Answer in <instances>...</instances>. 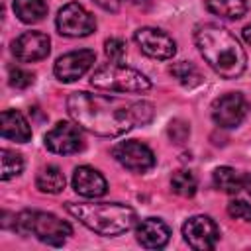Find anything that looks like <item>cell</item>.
<instances>
[{
  "label": "cell",
  "instance_id": "cell-1",
  "mask_svg": "<svg viewBox=\"0 0 251 251\" xmlns=\"http://www.w3.org/2000/svg\"><path fill=\"white\" fill-rule=\"evenodd\" d=\"M67 112L82 129L100 137H120L133 126L153 120V104L145 100L126 102L118 96L73 92L67 98Z\"/></svg>",
  "mask_w": 251,
  "mask_h": 251
},
{
  "label": "cell",
  "instance_id": "cell-2",
  "mask_svg": "<svg viewBox=\"0 0 251 251\" xmlns=\"http://www.w3.org/2000/svg\"><path fill=\"white\" fill-rule=\"evenodd\" d=\"M194 41L208 67L222 78H237L245 71L247 55L229 29L218 24H202L194 29Z\"/></svg>",
  "mask_w": 251,
  "mask_h": 251
},
{
  "label": "cell",
  "instance_id": "cell-3",
  "mask_svg": "<svg viewBox=\"0 0 251 251\" xmlns=\"http://www.w3.org/2000/svg\"><path fill=\"white\" fill-rule=\"evenodd\" d=\"M65 210L102 237H118L137 224L135 210L120 202H67Z\"/></svg>",
  "mask_w": 251,
  "mask_h": 251
},
{
  "label": "cell",
  "instance_id": "cell-4",
  "mask_svg": "<svg viewBox=\"0 0 251 251\" xmlns=\"http://www.w3.org/2000/svg\"><path fill=\"white\" fill-rule=\"evenodd\" d=\"M22 235H35L41 243L61 247L71 235L73 227L69 222L57 218L49 212L39 210H24L18 216H14V227Z\"/></svg>",
  "mask_w": 251,
  "mask_h": 251
},
{
  "label": "cell",
  "instance_id": "cell-5",
  "mask_svg": "<svg viewBox=\"0 0 251 251\" xmlns=\"http://www.w3.org/2000/svg\"><path fill=\"white\" fill-rule=\"evenodd\" d=\"M90 84L94 88L108 92H135V94L147 92L151 88V80L143 73L114 61L98 67L90 76Z\"/></svg>",
  "mask_w": 251,
  "mask_h": 251
},
{
  "label": "cell",
  "instance_id": "cell-6",
  "mask_svg": "<svg viewBox=\"0 0 251 251\" xmlns=\"http://www.w3.org/2000/svg\"><path fill=\"white\" fill-rule=\"evenodd\" d=\"M55 25L65 37H86L96 29V20L82 4L69 2L57 12Z\"/></svg>",
  "mask_w": 251,
  "mask_h": 251
},
{
  "label": "cell",
  "instance_id": "cell-7",
  "mask_svg": "<svg viewBox=\"0 0 251 251\" xmlns=\"http://www.w3.org/2000/svg\"><path fill=\"white\" fill-rule=\"evenodd\" d=\"M212 120L220 127H237L249 114V102L241 92H227L212 102Z\"/></svg>",
  "mask_w": 251,
  "mask_h": 251
},
{
  "label": "cell",
  "instance_id": "cell-8",
  "mask_svg": "<svg viewBox=\"0 0 251 251\" xmlns=\"http://www.w3.org/2000/svg\"><path fill=\"white\" fill-rule=\"evenodd\" d=\"M133 39L135 43L139 45L141 53H145L147 57L151 59H159V61H167V59H173L175 53H176V43L175 39L159 29V27H151V25H145V27H139L135 33H133Z\"/></svg>",
  "mask_w": 251,
  "mask_h": 251
},
{
  "label": "cell",
  "instance_id": "cell-9",
  "mask_svg": "<svg viewBox=\"0 0 251 251\" xmlns=\"http://www.w3.org/2000/svg\"><path fill=\"white\" fill-rule=\"evenodd\" d=\"M82 127L71 122H57L53 129H49L43 137L45 147L51 153L57 155H71V153H78L84 147V137H82Z\"/></svg>",
  "mask_w": 251,
  "mask_h": 251
},
{
  "label": "cell",
  "instance_id": "cell-10",
  "mask_svg": "<svg viewBox=\"0 0 251 251\" xmlns=\"http://www.w3.org/2000/svg\"><path fill=\"white\" fill-rule=\"evenodd\" d=\"M184 241L196 251L214 249L220 239V227L210 216H192L182 226Z\"/></svg>",
  "mask_w": 251,
  "mask_h": 251
},
{
  "label": "cell",
  "instance_id": "cell-11",
  "mask_svg": "<svg viewBox=\"0 0 251 251\" xmlns=\"http://www.w3.org/2000/svg\"><path fill=\"white\" fill-rule=\"evenodd\" d=\"M112 155H114V159L122 167H126L131 173H147L149 169L155 167V155H153V151L145 143L135 141V139L122 141V143L114 145Z\"/></svg>",
  "mask_w": 251,
  "mask_h": 251
},
{
  "label": "cell",
  "instance_id": "cell-12",
  "mask_svg": "<svg viewBox=\"0 0 251 251\" xmlns=\"http://www.w3.org/2000/svg\"><path fill=\"white\" fill-rule=\"evenodd\" d=\"M94 61H96V53L92 49H78L61 55L55 61L53 71L61 82H75L86 75V71L94 65Z\"/></svg>",
  "mask_w": 251,
  "mask_h": 251
},
{
  "label": "cell",
  "instance_id": "cell-13",
  "mask_svg": "<svg viewBox=\"0 0 251 251\" xmlns=\"http://www.w3.org/2000/svg\"><path fill=\"white\" fill-rule=\"evenodd\" d=\"M51 39L41 31H25L12 41V53L22 63H35L49 55Z\"/></svg>",
  "mask_w": 251,
  "mask_h": 251
},
{
  "label": "cell",
  "instance_id": "cell-14",
  "mask_svg": "<svg viewBox=\"0 0 251 251\" xmlns=\"http://www.w3.org/2000/svg\"><path fill=\"white\" fill-rule=\"evenodd\" d=\"M135 239L145 249H161L171 239V229L161 218H145L135 224Z\"/></svg>",
  "mask_w": 251,
  "mask_h": 251
},
{
  "label": "cell",
  "instance_id": "cell-15",
  "mask_svg": "<svg viewBox=\"0 0 251 251\" xmlns=\"http://www.w3.org/2000/svg\"><path fill=\"white\" fill-rule=\"evenodd\" d=\"M73 188L76 194L84 198H100L108 192V182L100 171L88 165H82V167H76L73 173Z\"/></svg>",
  "mask_w": 251,
  "mask_h": 251
},
{
  "label": "cell",
  "instance_id": "cell-16",
  "mask_svg": "<svg viewBox=\"0 0 251 251\" xmlns=\"http://www.w3.org/2000/svg\"><path fill=\"white\" fill-rule=\"evenodd\" d=\"M0 131L4 139H12L16 143H27L31 139V127L22 112L4 110L0 116Z\"/></svg>",
  "mask_w": 251,
  "mask_h": 251
},
{
  "label": "cell",
  "instance_id": "cell-17",
  "mask_svg": "<svg viewBox=\"0 0 251 251\" xmlns=\"http://www.w3.org/2000/svg\"><path fill=\"white\" fill-rule=\"evenodd\" d=\"M210 14L224 20H239L247 12V0H204Z\"/></svg>",
  "mask_w": 251,
  "mask_h": 251
},
{
  "label": "cell",
  "instance_id": "cell-18",
  "mask_svg": "<svg viewBox=\"0 0 251 251\" xmlns=\"http://www.w3.org/2000/svg\"><path fill=\"white\" fill-rule=\"evenodd\" d=\"M214 186L226 194H237L243 190V175L233 167H218L212 175Z\"/></svg>",
  "mask_w": 251,
  "mask_h": 251
},
{
  "label": "cell",
  "instance_id": "cell-19",
  "mask_svg": "<svg viewBox=\"0 0 251 251\" xmlns=\"http://www.w3.org/2000/svg\"><path fill=\"white\" fill-rule=\"evenodd\" d=\"M14 14L24 24H37L47 16L45 0H14Z\"/></svg>",
  "mask_w": 251,
  "mask_h": 251
},
{
  "label": "cell",
  "instance_id": "cell-20",
  "mask_svg": "<svg viewBox=\"0 0 251 251\" xmlns=\"http://www.w3.org/2000/svg\"><path fill=\"white\" fill-rule=\"evenodd\" d=\"M35 186H37L41 192L59 194V192L65 188V175L61 173L59 167L47 165V167H43V169L37 173V176H35Z\"/></svg>",
  "mask_w": 251,
  "mask_h": 251
},
{
  "label": "cell",
  "instance_id": "cell-21",
  "mask_svg": "<svg viewBox=\"0 0 251 251\" xmlns=\"http://www.w3.org/2000/svg\"><path fill=\"white\" fill-rule=\"evenodd\" d=\"M169 73H171V76H173L178 84H182V86H186V88L198 86V84L202 82V75H200L198 67H196L194 63H190V61L173 63V65L169 67Z\"/></svg>",
  "mask_w": 251,
  "mask_h": 251
},
{
  "label": "cell",
  "instance_id": "cell-22",
  "mask_svg": "<svg viewBox=\"0 0 251 251\" xmlns=\"http://www.w3.org/2000/svg\"><path fill=\"white\" fill-rule=\"evenodd\" d=\"M24 171V157L14 149H0V178L10 180Z\"/></svg>",
  "mask_w": 251,
  "mask_h": 251
},
{
  "label": "cell",
  "instance_id": "cell-23",
  "mask_svg": "<svg viewBox=\"0 0 251 251\" xmlns=\"http://www.w3.org/2000/svg\"><path fill=\"white\" fill-rule=\"evenodd\" d=\"M171 188H173L175 194L184 196V198H190L198 190V180H196V176H194L192 171L180 169V171L173 173V176H171Z\"/></svg>",
  "mask_w": 251,
  "mask_h": 251
},
{
  "label": "cell",
  "instance_id": "cell-24",
  "mask_svg": "<svg viewBox=\"0 0 251 251\" xmlns=\"http://www.w3.org/2000/svg\"><path fill=\"white\" fill-rule=\"evenodd\" d=\"M8 82H10V86L22 90V88H27V86H31L35 82V75L31 71H27V69L12 67L10 73H8Z\"/></svg>",
  "mask_w": 251,
  "mask_h": 251
},
{
  "label": "cell",
  "instance_id": "cell-25",
  "mask_svg": "<svg viewBox=\"0 0 251 251\" xmlns=\"http://www.w3.org/2000/svg\"><path fill=\"white\" fill-rule=\"evenodd\" d=\"M104 53L110 61L122 63V59L126 57V43L120 37H110L104 41Z\"/></svg>",
  "mask_w": 251,
  "mask_h": 251
},
{
  "label": "cell",
  "instance_id": "cell-26",
  "mask_svg": "<svg viewBox=\"0 0 251 251\" xmlns=\"http://www.w3.org/2000/svg\"><path fill=\"white\" fill-rule=\"evenodd\" d=\"M190 135V126L184 120H173L169 124V137L175 143H184Z\"/></svg>",
  "mask_w": 251,
  "mask_h": 251
},
{
  "label": "cell",
  "instance_id": "cell-27",
  "mask_svg": "<svg viewBox=\"0 0 251 251\" xmlns=\"http://www.w3.org/2000/svg\"><path fill=\"white\" fill-rule=\"evenodd\" d=\"M227 214L235 220L251 222V204H247L245 200H231L227 204Z\"/></svg>",
  "mask_w": 251,
  "mask_h": 251
},
{
  "label": "cell",
  "instance_id": "cell-28",
  "mask_svg": "<svg viewBox=\"0 0 251 251\" xmlns=\"http://www.w3.org/2000/svg\"><path fill=\"white\" fill-rule=\"evenodd\" d=\"M92 2H96L106 12H118L122 6V0H92Z\"/></svg>",
  "mask_w": 251,
  "mask_h": 251
},
{
  "label": "cell",
  "instance_id": "cell-29",
  "mask_svg": "<svg viewBox=\"0 0 251 251\" xmlns=\"http://www.w3.org/2000/svg\"><path fill=\"white\" fill-rule=\"evenodd\" d=\"M243 39H245V41H247V43L251 45V24L243 27Z\"/></svg>",
  "mask_w": 251,
  "mask_h": 251
},
{
  "label": "cell",
  "instance_id": "cell-30",
  "mask_svg": "<svg viewBox=\"0 0 251 251\" xmlns=\"http://www.w3.org/2000/svg\"><path fill=\"white\" fill-rule=\"evenodd\" d=\"M243 188L251 194V175H243Z\"/></svg>",
  "mask_w": 251,
  "mask_h": 251
}]
</instances>
